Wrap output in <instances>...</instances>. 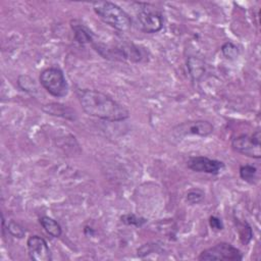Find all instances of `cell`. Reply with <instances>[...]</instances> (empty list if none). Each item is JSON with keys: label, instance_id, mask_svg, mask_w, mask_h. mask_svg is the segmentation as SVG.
<instances>
[{"label": "cell", "instance_id": "cell-1", "mask_svg": "<svg viewBox=\"0 0 261 261\" xmlns=\"http://www.w3.org/2000/svg\"><path fill=\"white\" fill-rule=\"evenodd\" d=\"M79 101L83 110L90 116L107 121H122L129 116L128 110L110 96L97 90H81Z\"/></svg>", "mask_w": 261, "mask_h": 261}, {"label": "cell", "instance_id": "cell-2", "mask_svg": "<svg viewBox=\"0 0 261 261\" xmlns=\"http://www.w3.org/2000/svg\"><path fill=\"white\" fill-rule=\"evenodd\" d=\"M95 13L107 24L119 32H127L132 28L130 16L117 4L110 1L92 3Z\"/></svg>", "mask_w": 261, "mask_h": 261}, {"label": "cell", "instance_id": "cell-3", "mask_svg": "<svg viewBox=\"0 0 261 261\" xmlns=\"http://www.w3.org/2000/svg\"><path fill=\"white\" fill-rule=\"evenodd\" d=\"M40 83L42 87L53 97L61 98L68 93V84L58 67H48L40 74Z\"/></svg>", "mask_w": 261, "mask_h": 261}, {"label": "cell", "instance_id": "cell-4", "mask_svg": "<svg viewBox=\"0 0 261 261\" xmlns=\"http://www.w3.org/2000/svg\"><path fill=\"white\" fill-rule=\"evenodd\" d=\"M243 259L242 252L228 243H218L206 250H204L198 257L201 261H240Z\"/></svg>", "mask_w": 261, "mask_h": 261}, {"label": "cell", "instance_id": "cell-5", "mask_svg": "<svg viewBox=\"0 0 261 261\" xmlns=\"http://www.w3.org/2000/svg\"><path fill=\"white\" fill-rule=\"evenodd\" d=\"M141 4L143 7H140L136 16L141 31L146 34L159 32L163 27V17L161 13L150 4Z\"/></svg>", "mask_w": 261, "mask_h": 261}, {"label": "cell", "instance_id": "cell-6", "mask_svg": "<svg viewBox=\"0 0 261 261\" xmlns=\"http://www.w3.org/2000/svg\"><path fill=\"white\" fill-rule=\"evenodd\" d=\"M231 147L238 153L245 156L259 159L261 157L260 130L257 129L252 135H240L231 140Z\"/></svg>", "mask_w": 261, "mask_h": 261}, {"label": "cell", "instance_id": "cell-7", "mask_svg": "<svg viewBox=\"0 0 261 261\" xmlns=\"http://www.w3.org/2000/svg\"><path fill=\"white\" fill-rule=\"evenodd\" d=\"M214 130V126L208 120H194L186 121L176 125L173 129L174 134L178 137H185L189 135L207 137Z\"/></svg>", "mask_w": 261, "mask_h": 261}, {"label": "cell", "instance_id": "cell-8", "mask_svg": "<svg viewBox=\"0 0 261 261\" xmlns=\"http://www.w3.org/2000/svg\"><path fill=\"white\" fill-rule=\"evenodd\" d=\"M187 165L193 171L209 174H218L224 168L223 162L205 156L190 157L187 161Z\"/></svg>", "mask_w": 261, "mask_h": 261}, {"label": "cell", "instance_id": "cell-9", "mask_svg": "<svg viewBox=\"0 0 261 261\" xmlns=\"http://www.w3.org/2000/svg\"><path fill=\"white\" fill-rule=\"evenodd\" d=\"M28 251L31 259L35 261H51L52 253L45 241L40 236H31L27 241Z\"/></svg>", "mask_w": 261, "mask_h": 261}, {"label": "cell", "instance_id": "cell-10", "mask_svg": "<svg viewBox=\"0 0 261 261\" xmlns=\"http://www.w3.org/2000/svg\"><path fill=\"white\" fill-rule=\"evenodd\" d=\"M70 27L74 33V39L80 44H87L93 41V34L92 32L81 21L79 20H71Z\"/></svg>", "mask_w": 261, "mask_h": 261}, {"label": "cell", "instance_id": "cell-11", "mask_svg": "<svg viewBox=\"0 0 261 261\" xmlns=\"http://www.w3.org/2000/svg\"><path fill=\"white\" fill-rule=\"evenodd\" d=\"M43 110L47 112L48 114L55 115V116H61L63 118H68V119H74V111L70 109L69 107L59 104V103H50L47 104L43 107Z\"/></svg>", "mask_w": 261, "mask_h": 261}, {"label": "cell", "instance_id": "cell-12", "mask_svg": "<svg viewBox=\"0 0 261 261\" xmlns=\"http://www.w3.org/2000/svg\"><path fill=\"white\" fill-rule=\"evenodd\" d=\"M187 67L193 81H198L205 72V65L203 60L195 56H190L188 58Z\"/></svg>", "mask_w": 261, "mask_h": 261}, {"label": "cell", "instance_id": "cell-13", "mask_svg": "<svg viewBox=\"0 0 261 261\" xmlns=\"http://www.w3.org/2000/svg\"><path fill=\"white\" fill-rule=\"evenodd\" d=\"M40 224L42 227L46 230L47 233H49L53 238H59L62 233V228L60 224L53 218L49 216H42L40 219Z\"/></svg>", "mask_w": 261, "mask_h": 261}, {"label": "cell", "instance_id": "cell-14", "mask_svg": "<svg viewBox=\"0 0 261 261\" xmlns=\"http://www.w3.org/2000/svg\"><path fill=\"white\" fill-rule=\"evenodd\" d=\"M17 86L20 88L21 91L29 94H35L38 92V88L35 81L31 76L25 74H21L18 76Z\"/></svg>", "mask_w": 261, "mask_h": 261}, {"label": "cell", "instance_id": "cell-15", "mask_svg": "<svg viewBox=\"0 0 261 261\" xmlns=\"http://www.w3.org/2000/svg\"><path fill=\"white\" fill-rule=\"evenodd\" d=\"M240 176L249 184H255L257 179V168L253 165L246 164L240 167Z\"/></svg>", "mask_w": 261, "mask_h": 261}, {"label": "cell", "instance_id": "cell-16", "mask_svg": "<svg viewBox=\"0 0 261 261\" xmlns=\"http://www.w3.org/2000/svg\"><path fill=\"white\" fill-rule=\"evenodd\" d=\"M120 220L122 223L126 225H135V226H142L147 222V219L141 216H138L133 213H126L120 216Z\"/></svg>", "mask_w": 261, "mask_h": 261}, {"label": "cell", "instance_id": "cell-17", "mask_svg": "<svg viewBox=\"0 0 261 261\" xmlns=\"http://www.w3.org/2000/svg\"><path fill=\"white\" fill-rule=\"evenodd\" d=\"M221 52L225 58L230 59V60L238 58V56L240 54L238 47L230 42H226L221 46Z\"/></svg>", "mask_w": 261, "mask_h": 261}, {"label": "cell", "instance_id": "cell-18", "mask_svg": "<svg viewBox=\"0 0 261 261\" xmlns=\"http://www.w3.org/2000/svg\"><path fill=\"white\" fill-rule=\"evenodd\" d=\"M204 192L200 189H192L187 193L186 196V200L188 203L190 204H198L199 202H201L204 199Z\"/></svg>", "mask_w": 261, "mask_h": 261}, {"label": "cell", "instance_id": "cell-19", "mask_svg": "<svg viewBox=\"0 0 261 261\" xmlns=\"http://www.w3.org/2000/svg\"><path fill=\"white\" fill-rule=\"evenodd\" d=\"M239 227V233H240V238L241 241L244 244H248L250 242V240L252 239V229L249 226V224L247 222H242L238 224Z\"/></svg>", "mask_w": 261, "mask_h": 261}, {"label": "cell", "instance_id": "cell-20", "mask_svg": "<svg viewBox=\"0 0 261 261\" xmlns=\"http://www.w3.org/2000/svg\"><path fill=\"white\" fill-rule=\"evenodd\" d=\"M7 230L12 237H15V238H18V239L23 238L24 233H25L23 227L20 224H18L17 222L13 221V220H10L7 223Z\"/></svg>", "mask_w": 261, "mask_h": 261}, {"label": "cell", "instance_id": "cell-21", "mask_svg": "<svg viewBox=\"0 0 261 261\" xmlns=\"http://www.w3.org/2000/svg\"><path fill=\"white\" fill-rule=\"evenodd\" d=\"M209 224H210L211 228H213L215 230H221L223 228V223H222L221 219H219L216 216H210Z\"/></svg>", "mask_w": 261, "mask_h": 261}]
</instances>
